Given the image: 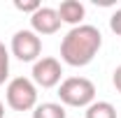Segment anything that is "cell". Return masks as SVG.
Segmentation results:
<instances>
[{"label":"cell","instance_id":"obj_1","mask_svg":"<svg viewBox=\"0 0 121 118\" xmlns=\"http://www.w3.org/2000/svg\"><path fill=\"white\" fill-rule=\"evenodd\" d=\"M100 46H103V35L95 26L91 23L75 26L65 32L60 42V60L70 67H86L98 56Z\"/></svg>","mask_w":121,"mask_h":118},{"label":"cell","instance_id":"obj_2","mask_svg":"<svg viewBox=\"0 0 121 118\" xmlns=\"http://www.w3.org/2000/svg\"><path fill=\"white\" fill-rule=\"evenodd\" d=\"M58 97L63 106L86 109L95 102V83L86 76H68L58 86Z\"/></svg>","mask_w":121,"mask_h":118},{"label":"cell","instance_id":"obj_3","mask_svg":"<svg viewBox=\"0 0 121 118\" xmlns=\"http://www.w3.org/2000/svg\"><path fill=\"white\" fill-rule=\"evenodd\" d=\"M5 100L14 111H33L37 106V86L28 76H14L5 88Z\"/></svg>","mask_w":121,"mask_h":118},{"label":"cell","instance_id":"obj_4","mask_svg":"<svg viewBox=\"0 0 121 118\" xmlns=\"http://www.w3.org/2000/svg\"><path fill=\"white\" fill-rule=\"evenodd\" d=\"M9 53L21 63H35L42 53V39L33 30H16L9 42Z\"/></svg>","mask_w":121,"mask_h":118},{"label":"cell","instance_id":"obj_5","mask_svg":"<svg viewBox=\"0 0 121 118\" xmlns=\"http://www.w3.org/2000/svg\"><path fill=\"white\" fill-rule=\"evenodd\" d=\"M30 79L37 88H56L63 81V65L58 58L54 56H44V58L33 63V72Z\"/></svg>","mask_w":121,"mask_h":118},{"label":"cell","instance_id":"obj_6","mask_svg":"<svg viewBox=\"0 0 121 118\" xmlns=\"http://www.w3.org/2000/svg\"><path fill=\"white\" fill-rule=\"evenodd\" d=\"M30 30L35 35H54L60 30V16L54 7H47L42 5L35 14H30Z\"/></svg>","mask_w":121,"mask_h":118},{"label":"cell","instance_id":"obj_7","mask_svg":"<svg viewBox=\"0 0 121 118\" xmlns=\"http://www.w3.org/2000/svg\"><path fill=\"white\" fill-rule=\"evenodd\" d=\"M56 12L60 16V23H68V26L75 28V26H82V21L86 16V7L79 0H63L56 7Z\"/></svg>","mask_w":121,"mask_h":118},{"label":"cell","instance_id":"obj_8","mask_svg":"<svg viewBox=\"0 0 121 118\" xmlns=\"http://www.w3.org/2000/svg\"><path fill=\"white\" fill-rule=\"evenodd\" d=\"M84 118H117V109H114V104L107 102V100H95L93 104L86 106Z\"/></svg>","mask_w":121,"mask_h":118},{"label":"cell","instance_id":"obj_9","mask_svg":"<svg viewBox=\"0 0 121 118\" xmlns=\"http://www.w3.org/2000/svg\"><path fill=\"white\" fill-rule=\"evenodd\" d=\"M33 118H68L60 102H42L33 109Z\"/></svg>","mask_w":121,"mask_h":118},{"label":"cell","instance_id":"obj_10","mask_svg":"<svg viewBox=\"0 0 121 118\" xmlns=\"http://www.w3.org/2000/svg\"><path fill=\"white\" fill-rule=\"evenodd\" d=\"M9 76V49L0 42V86L7 81Z\"/></svg>","mask_w":121,"mask_h":118},{"label":"cell","instance_id":"obj_11","mask_svg":"<svg viewBox=\"0 0 121 118\" xmlns=\"http://www.w3.org/2000/svg\"><path fill=\"white\" fill-rule=\"evenodd\" d=\"M14 7L19 9V12H23V14H35L40 7H42V2L40 0H14Z\"/></svg>","mask_w":121,"mask_h":118},{"label":"cell","instance_id":"obj_12","mask_svg":"<svg viewBox=\"0 0 121 118\" xmlns=\"http://www.w3.org/2000/svg\"><path fill=\"white\" fill-rule=\"evenodd\" d=\"M109 28H112V32H117V35L121 37V7L109 16Z\"/></svg>","mask_w":121,"mask_h":118},{"label":"cell","instance_id":"obj_13","mask_svg":"<svg viewBox=\"0 0 121 118\" xmlns=\"http://www.w3.org/2000/svg\"><path fill=\"white\" fill-rule=\"evenodd\" d=\"M112 83H114V88H117V93H121V65L114 70V74H112Z\"/></svg>","mask_w":121,"mask_h":118},{"label":"cell","instance_id":"obj_14","mask_svg":"<svg viewBox=\"0 0 121 118\" xmlns=\"http://www.w3.org/2000/svg\"><path fill=\"white\" fill-rule=\"evenodd\" d=\"M0 118H5V104L0 102Z\"/></svg>","mask_w":121,"mask_h":118}]
</instances>
